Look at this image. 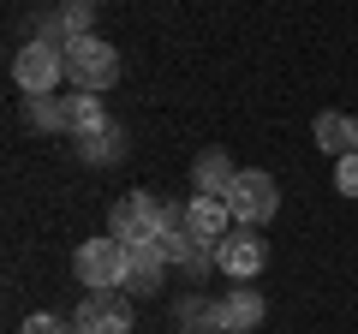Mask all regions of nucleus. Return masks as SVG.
I'll list each match as a JSON object with an SVG mask.
<instances>
[{
	"label": "nucleus",
	"mask_w": 358,
	"mask_h": 334,
	"mask_svg": "<svg viewBox=\"0 0 358 334\" xmlns=\"http://www.w3.org/2000/svg\"><path fill=\"white\" fill-rule=\"evenodd\" d=\"M78 155H84L90 167H114L120 155H126V131H120V126L96 131V138H84V143H78Z\"/></svg>",
	"instance_id": "17"
},
{
	"label": "nucleus",
	"mask_w": 358,
	"mask_h": 334,
	"mask_svg": "<svg viewBox=\"0 0 358 334\" xmlns=\"http://www.w3.org/2000/svg\"><path fill=\"white\" fill-rule=\"evenodd\" d=\"M24 119L42 131H66V96H24Z\"/></svg>",
	"instance_id": "18"
},
{
	"label": "nucleus",
	"mask_w": 358,
	"mask_h": 334,
	"mask_svg": "<svg viewBox=\"0 0 358 334\" xmlns=\"http://www.w3.org/2000/svg\"><path fill=\"white\" fill-rule=\"evenodd\" d=\"M162 251H167V263H173L185 281H203L209 269H215V245H203V239H192L185 227H173V233H162Z\"/></svg>",
	"instance_id": "9"
},
{
	"label": "nucleus",
	"mask_w": 358,
	"mask_h": 334,
	"mask_svg": "<svg viewBox=\"0 0 358 334\" xmlns=\"http://www.w3.org/2000/svg\"><path fill=\"white\" fill-rule=\"evenodd\" d=\"M239 180V167L227 161V150H203L192 161V185H197V197H227V185Z\"/></svg>",
	"instance_id": "12"
},
{
	"label": "nucleus",
	"mask_w": 358,
	"mask_h": 334,
	"mask_svg": "<svg viewBox=\"0 0 358 334\" xmlns=\"http://www.w3.org/2000/svg\"><path fill=\"white\" fill-rule=\"evenodd\" d=\"M167 227V203L150 191H126L114 209H108V233H114L120 245H143V239H162Z\"/></svg>",
	"instance_id": "4"
},
{
	"label": "nucleus",
	"mask_w": 358,
	"mask_h": 334,
	"mask_svg": "<svg viewBox=\"0 0 358 334\" xmlns=\"http://www.w3.org/2000/svg\"><path fill=\"white\" fill-rule=\"evenodd\" d=\"M334 191L358 197V155H346V161H334Z\"/></svg>",
	"instance_id": "20"
},
{
	"label": "nucleus",
	"mask_w": 358,
	"mask_h": 334,
	"mask_svg": "<svg viewBox=\"0 0 358 334\" xmlns=\"http://www.w3.org/2000/svg\"><path fill=\"white\" fill-rule=\"evenodd\" d=\"M167 251H162V239H143V245H126V286H131V298H155L162 293V281H167Z\"/></svg>",
	"instance_id": "7"
},
{
	"label": "nucleus",
	"mask_w": 358,
	"mask_h": 334,
	"mask_svg": "<svg viewBox=\"0 0 358 334\" xmlns=\"http://www.w3.org/2000/svg\"><path fill=\"white\" fill-rule=\"evenodd\" d=\"M24 334H78L66 317H54V310H36V317H24Z\"/></svg>",
	"instance_id": "19"
},
{
	"label": "nucleus",
	"mask_w": 358,
	"mask_h": 334,
	"mask_svg": "<svg viewBox=\"0 0 358 334\" xmlns=\"http://www.w3.org/2000/svg\"><path fill=\"white\" fill-rule=\"evenodd\" d=\"M42 36L48 42H72V36H96V0H60L54 6V18L42 24Z\"/></svg>",
	"instance_id": "11"
},
{
	"label": "nucleus",
	"mask_w": 358,
	"mask_h": 334,
	"mask_svg": "<svg viewBox=\"0 0 358 334\" xmlns=\"http://www.w3.org/2000/svg\"><path fill=\"white\" fill-rule=\"evenodd\" d=\"M227 221H233L227 197H192V203H185V233L203 239V245H221V239H227V233H233Z\"/></svg>",
	"instance_id": "10"
},
{
	"label": "nucleus",
	"mask_w": 358,
	"mask_h": 334,
	"mask_svg": "<svg viewBox=\"0 0 358 334\" xmlns=\"http://www.w3.org/2000/svg\"><path fill=\"white\" fill-rule=\"evenodd\" d=\"M66 78H72V90H90L102 96L120 84V48L102 36H72L66 42Z\"/></svg>",
	"instance_id": "1"
},
{
	"label": "nucleus",
	"mask_w": 358,
	"mask_h": 334,
	"mask_svg": "<svg viewBox=\"0 0 358 334\" xmlns=\"http://www.w3.org/2000/svg\"><path fill=\"white\" fill-rule=\"evenodd\" d=\"M263 263H268V245H263L257 227H233L227 239L215 245V269L227 275V281H251V275H263Z\"/></svg>",
	"instance_id": "6"
},
{
	"label": "nucleus",
	"mask_w": 358,
	"mask_h": 334,
	"mask_svg": "<svg viewBox=\"0 0 358 334\" xmlns=\"http://www.w3.org/2000/svg\"><path fill=\"white\" fill-rule=\"evenodd\" d=\"M179 334H227V322H221V305H209V298H197V293H185L179 298Z\"/></svg>",
	"instance_id": "16"
},
{
	"label": "nucleus",
	"mask_w": 358,
	"mask_h": 334,
	"mask_svg": "<svg viewBox=\"0 0 358 334\" xmlns=\"http://www.w3.org/2000/svg\"><path fill=\"white\" fill-rule=\"evenodd\" d=\"M221 305V322H227V334H257V322H263V293H251V286H233L227 298H215Z\"/></svg>",
	"instance_id": "13"
},
{
	"label": "nucleus",
	"mask_w": 358,
	"mask_h": 334,
	"mask_svg": "<svg viewBox=\"0 0 358 334\" xmlns=\"http://www.w3.org/2000/svg\"><path fill=\"white\" fill-rule=\"evenodd\" d=\"M108 126H114V119H108L102 96H90V90L66 96V131H72L78 143H84V138H96V131H108Z\"/></svg>",
	"instance_id": "14"
},
{
	"label": "nucleus",
	"mask_w": 358,
	"mask_h": 334,
	"mask_svg": "<svg viewBox=\"0 0 358 334\" xmlns=\"http://www.w3.org/2000/svg\"><path fill=\"white\" fill-rule=\"evenodd\" d=\"M227 209H233L239 227H263L281 209V191H275V180H268L263 167H239V180L227 185Z\"/></svg>",
	"instance_id": "5"
},
{
	"label": "nucleus",
	"mask_w": 358,
	"mask_h": 334,
	"mask_svg": "<svg viewBox=\"0 0 358 334\" xmlns=\"http://www.w3.org/2000/svg\"><path fill=\"white\" fill-rule=\"evenodd\" d=\"M317 150L322 155H334V161H346V155H358V119H346V114H317Z\"/></svg>",
	"instance_id": "15"
},
{
	"label": "nucleus",
	"mask_w": 358,
	"mask_h": 334,
	"mask_svg": "<svg viewBox=\"0 0 358 334\" xmlns=\"http://www.w3.org/2000/svg\"><path fill=\"white\" fill-rule=\"evenodd\" d=\"M78 281L90 286V293H120L126 286V245L114 239V233H102V239H84L72 257Z\"/></svg>",
	"instance_id": "3"
},
{
	"label": "nucleus",
	"mask_w": 358,
	"mask_h": 334,
	"mask_svg": "<svg viewBox=\"0 0 358 334\" xmlns=\"http://www.w3.org/2000/svg\"><path fill=\"white\" fill-rule=\"evenodd\" d=\"M72 328L78 334H131V305L120 293H84Z\"/></svg>",
	"instance_id": "8"
},
{
	"label": "nucleus",
	"mask_w": 358,
	"mask_h": 334,
	"mask_svg": "<svg viewBox=\"0 0 358 334\" xmlns=\"http://www.w3.org/2000/svg\"><path fill=\"white\" fill-rule=\"evenodd\" d=\"M66 78V48L48 36H30L24 48L13 54V84L24 96H54V84Z\"/></svg>",
	"instance_id": "2"
}]
</instances>
